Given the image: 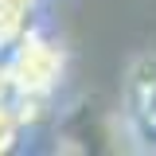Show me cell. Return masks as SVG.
I'll list each match as a JSON object with an SVG mask.
<instances>
[{
    "mask_svg": "<svg viewBox=\"0 0 156 156\" xmlns=\"http://www.w3.org/2000/svg\"><path fill=\"white\" fill-rule=\"evenodd\" d=\"M0 58H4V74H8V98H51V101H58L70 55L39 20Z\"/></svg>",
    "mask_w": 156,
    "mask_h": 156,
    "instance_id": "cell-1",
    "label": "cell"
},
{
    "mask_svg": "<svg viewBox=\"0 0 156 156\" xmlns=\"http://www.w3.org/2000/svg\"><path fill=\"white\" fill-rule=\"evenodd\" d=\"M121 125L140 148L156 152V51L136 55L121 78Z\"/></svg>",
    "mask_w": 156,
    "mask_h": 156,
    "instance_id": "cell-2",
    "label": "cell"
},
{
    "mask_svg": "<svg viewBox=\"0 0 156 156\" xmlns=\"http://www.w3.org/2000/svg\"><path fill=\"white\" fill-rule=\"evenodd\" d=\"M20 140H23V125H20V113L12 105V98H0V156L16 152Z\"/></svg>",
    "mask_w": 156,
    "mask_h": 156,
    "instance_id": "cell-3",
    "label": "cell"
},
{
    "mask_svg": "<svg viewBox=\"0 0 156 156\" xmlns=\"http://www.w3.org/2000/svg\"><path fill=\"white\" fill-rule=\"evenodd\" d=\"M20 8H27V12H43V4H47V0H16Z\"/></svg>",
    "mask_w": 156,
    "mask_h": 156,
    "instance_id": "cell-4",
    "label": "cell"
}]
</instances>
